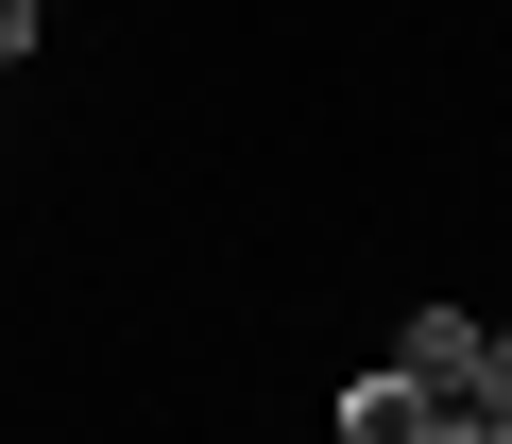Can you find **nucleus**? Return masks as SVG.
<instances>
[{
	"mask_svg": "<svg viewBox=\"0 0 512 444\" xmlns=\"http://www.w3.org/2000/svg\"><path fill=\"white\" fill-rule=\"evenodd\" d=\"M478 342H495V325H461V308H410V342H393V376L461 410V376H478Z\"/></svg>",
	"mask_w": 512,
	"mask_h": 444,
	"instance_id": "obj_1",
	"label": "nucleus"
},
{
	"mask_svg": "<svg viewBox=\"0 0 512 444\" xmlns=\"http://www.w3.org/2000/svg\"><path fill=\"white\" fill-rule=\"evenodd\" d=\"M444 427V393H410V376H359L342 393V444H427Z\"/></svg>",
	"mask_w": 512,
	"mask_h": 444,
	"instance_id": "obj_2",
	"label": "nucleus"
},
{
	"mask_svg": "<svg viewBox=\"0 0 512 444\" xmlns=\"http://www.w3.org/2000/svg\"><path fill=\"white\" fill-rule=\"evenodd\" d=\"M461 410H495V427H512V342H478V376H461Z\"/></svg>",
	"mask_w": 512,
	"mask_h": 444,
	"instance_id": "obj_3",
	"label": "nucleus"
},
{
	"mask_svg": "<svg viewBox=\"0 0 512 444\" xmlns=\"http://www.w3.org/2000/svg\"><path fill=\"white\" fill-rule=\"evenodd\" d=\"M35 18H52V0H0V69H18V52H35Z\"/></svg>",
	"mask_w": 512,
	"mask_h": 444,
	"instance_id": "obj_4",
	"label": "nucleus"
},
{
	"mask_svg": "<svg viewBox=\"0 0 512 444\" xmlns=\"http://www.w3.org/2000/svg\"><path fill=\"white\" fill-rule=\"evenodd\" d=\"M427 444H512V427H495V410H444V427H427Z\"/></svg>",
	"mask_w": 512,
	"mask_h": 444,
	"instance_id": "obj_5",
	"label": "nucleus"
}]
</instances>
